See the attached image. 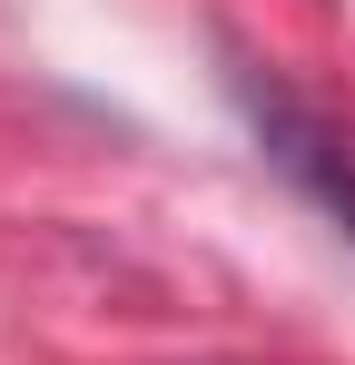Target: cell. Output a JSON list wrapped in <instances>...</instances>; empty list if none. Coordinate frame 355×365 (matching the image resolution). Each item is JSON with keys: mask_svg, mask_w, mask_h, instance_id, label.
Wrapping results in <instances>:
<instances>
[{"mask_svg": "<svg viewBox=\"0 0 355 365\" xmlns=\"http://www.w3.org/2000/svg\"><path fill=\"white\" fill-rule=\"evenodd\" d=\"M237 99H247L257 138H267V158H277V168H287V178H296V187H306V197H316V207L355 237V158L336 148V128H316L287 89H257V79H237Z\"/></svg>", "mask_w": 355, "mask_h": 365, "instance_id": "cell-1", "label": "cell"}]
</instances>
